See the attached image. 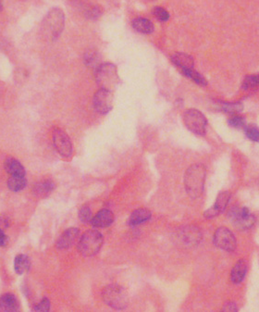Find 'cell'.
Segmentation results:
<instances>
[{
	"mask_svg": "<svg viewBox=\"0 0 259 312\" xmlns=\"http://www.w3.org/2000/svg\"><path fill=\"white\" fill-rule=\"evenodd\" d=\"M206 180V168L202 164H193L187 169L184 175V185L188 196L196 199L204 193Z\"/></svg>",
	"mask_w": 259,
	"mask_h": 312,
	"instance_id": "obj_1",
	"label": "cell"
},
{
	"mask_svg": "<svg viewBox=\"0 0 259 312\" xmlns=\"http://www.w3.org/2000/svg\"><path fill=\"white\" fill-rule=\"evenodd\" d=\"M65 24V15L60 9L55 8L47 13L42 22V30L47 39L56 40L61 35Z\"/></svg>",
	"mask_w": 259,
	"mask_h": 312,
	"instance_id": "obj_2",
	"label": "cell"
},
{
	"mask_svg": "<svg viewBox=\"0 0 259 312\" xmlns=\"http://www.w3.org/2000/svg\"><path fill=\"white\" fill-rule=\"evenodd\" d=\"M95 80L100 88L112 92L119 83L117 67L112 63L100 64L95 69Z\"/></svg>",
	"mask_w": 259,
	"mask_h": 312,
	"instance_id": "obj_3",
	"label": "cell"
},
{
	"mask_svg": "<svg viewBox=\"0 0 259 312\" xmlns=\"http://www.w3.org/2000/svg\"><path fill=\"white\" fill-rule=\"evenodd\" d=\"M103 244V235L96 230H89L82 235L78 249L83 257H93L99 253Z\"/></svg>",
	"mask_w": 259,
	"mask_h": 312,
	"instance_id": "obj_4",
	"label": "cell"
},
{
	"mask_svg": "<svg viewBox=\"0 0 259 312\" xmlns=\"http://www.w3.org/2000/svg\"><path fill=\"white\" fill-rule=\"evenodd\" d=\"M103 300L108 306L121 310L128 306V294L122 286L110 285L106 286L102 292Z\"/></svg>",
	"mask_w": 259,
	"mask_h": 312,
	"instance_id": "obj_5",
	"label": "cell"
},
{
	"mask_svg": "<svg viewBox=\"0 0 259 312\" xmlns=\"http://www.w3.org/2000/svg\"><path fill=\"white\" fill-rule=\"evenodd\" d=\"M184 124L197 136H204L207 130V120L201 111L197 109H188L183 115Z\"/></svg>",
	"mask_w": 259,
	"mask_h": 312,
	"instance_id": "obj_6",
	"label": "cell"
},
{
	"mask_svg": "<svg viewBox=\"0 0 259 312\" xmlns=\"http://www.w3.org/2000/svg\"><path fill=\"white\" fill-rule=\"evenodd\" d=\"M214 244L220 248L225 250L227 252H233L236 249V239L234 234L232 233L231 230L226 227L218 228L214 234Z\"/></svg>",
	"mask_w": 259,
	"mask_h": 312,
	"instance_id": "obj_7",
	"label": "cell"
},
{
	"mask_svg": "<svg viewBox=\"0 0 259 312\" xmlns=\"http://www.w3.org/2000/svg\"><path fill=\"white\" fill-rule=\"evenodd\" d=\"M93 107L100 114H108L113 108V95L111 91L99 89L93 99Z\"/></svg>",
	"mask_w": 259,
	"mask_h": 312,
	"instance_id": "obj_8",
	"label": "cell"
},
{
	"mask_svg": "<svg viewBox=\"0 0 259 312\" xmlns=\"http://www.w3.org/2000/svg\"><path fill=\"white\" fill-rule=\"evenodd\" d=\"M53 143L60 156L70 158L73 155V144L64 131L56 129L53 132Z\"/></svg>",
	"mask_w": 259,
	"mask_h": 312,
	"instance_id": "obj_9",
	"label": "cell"
},
{
	"mask_svg": "<svg viewBox=\"0 0 259 312\" xmlns=\"http://www.w3.org/2000/svg\"><path fill=\"white\" fill-rule=\"evenodd\" d=\"M229 218L231 219L233 225L238 230L250 229L255 222L253 214L244 216L242 213V209L238 207H234L229 211Z\"/></svg>",
	"mask_w": 259,
	"mask_h": 312,
	"instance_id": "obj_10",
	"label": "cell"
},
{
	"mask_svg": "<svg viewBox=\"0 0 259 312\" xmlns=\"http://www.w3.org/2000/svg\"><path fill=\"white\" fill-rule=\"evenodd\" d=\"M230 199H231V193L229 191H223V192L219 193L214 206L208 208L204 213V216L207 219H212L222 213L227 208Z\"/></svg>",
	"mask_w": 259,
	"mask_h": 312,
	"instance_id": "obj_11",
	"label": "cell"
},
{
	"mask_svg": "<svg viewBox=\"0 0 259 312\" xmlns=\"http://www.w3.org/2000/svg\"><path fill=\"white\" fill-rule=\"evenodd\" d=\"M114 222V215L109 209L104 208L99 211L91 220V224L95 228L109 227Z\"/></svg>",
	"mask_w": 259,
	"mask_h": 312,
	"instance_id": "obj_12",
	"label": "cell"
},
{
	"mask_svg": "<svg viewBox=\"0 0 259 312\" xmlns=\"http://www.w3.org/2000/svg\"><path fill=\"white\" fill-rule=\"evenodd\" d=\"M181 240L186 245H197L202 238L201 232L195 226H186L181 231Z\"/></svg>",
	"mask_w": 259,
	"mask_h": 312,
	"instance_id": "obj_13",
	"label": "cell"
},
{
	"mask_svg": "<svg viewBox=\"0 0 259 312\" xmlns=\"http://www.w3.org/2000/svg\"><path fill=\"white\" fill-rule=\"evenodd\" d=\"M79 229L77 228H70L63 233L57 242V247L58 249H68L71 247L79 236Z\"/></svg>",
	"mask_w": 259,
	"mask_h": 312,
	"instance_id": "obj_14",
	"label": "cell"
},
{
	"mask_svg": "<svg viewBox=\"0 0 259 312\" xmlns=\"http://www.w3.org/2000/svg\"><path fill=\"white\" fill-rule=\"evenodd\" d=\"M20 308V301L15 295L5 294L0 297V311L15 312Z\"/></svg>",
	"mask_w": 259,
	"mask_h": 312,
	"instance_id": "obj_15",
	"label": "cell"
},
{
	"mask_svg": "<svg viewBox=\"0 0 259 312\" xmlns=\"http://www.w3.org/2000/svg\"><path fill=\"white\" fill-rule=\"evenodd\" d=\"M151 216H152V214H151L150 211L145 209V208L136 209L130 215L128 224L130 226H136V225L144 224V223H146L147 221L150 220Z\"/></svg>",
	"mask_w": 259,
	"mask_h": 312,
	"instance_id": "obj_16",
	"label": "cell"
},
{
	"mask_svg": "<svg viewBox=\"0 0 259 312\" xmlns=\"http://www.w3.org/2000/svg\"><path fill=\"white\" fill-rule=\"evenodd\" d=\"M5 170L11 176H25V169L21 165L20 162H18L13 158H9L6 160Z\"/></svg>",
	"mask_w": 259,
	"mask_h": 312,
	"instance_id": "obj_17",
	"label": "cell"
},
{
	"mask_svg": "<svg viewBox=\"0 0 259 312\" xmlns=\"http://www.w3.org/2000/svg\"><path fill=\"white\" fill-rule=\"evenodd\" d=\"M171 61L181 70L193 68V58L186 53L173 54L171 57Z\"/></svg>",
	"mask_w": 259,
	"mask_h": 312,
	"instance_id": "obj_18",
	"label": "cell"
},
{
	"mask_svg": "<svg viewBox=\"0 0 259 312\" xmlns=\"http://www.w3.org/2000/svg\"><path fill=\"white\" fill-rule=\"evenodd\" d=\"M247 271V264L244 260H240L238 262L233 266L231 279L233 284H240L242 283L245 277Z\"/></svg>",
	"mask_w": 259,
	"mask_h": 312,
	"instance_id": "obj_19",
	"label": "cell"
},
{
	"mask_svg": "<svg viewBox=\"0 0 259 312\" xmlns=\"http://www.w3.org/2000/svg\"><path fill=\"white\" fill-rule=\"evenodd\" d=\"M54 189L55 183L51 180H45L36 184V186L33 188V193L38 198H46L54 191Z\"/></svg>",
	"mask_w": 259,
	"mask_h": 312,
	"instance_id": "obj_20",
	"label": "cell"
},
{
	"mask_svg": "<svg viewBox=\"0 0 259 312\" xmlns=\"http://www.w3.org/2000/svg\"><path fill=\"white\" fill-rule=\"evenodd\" d=\"M132 25L135 31L139 32L141 34H145V35L152 34L155 30V27L152 23V21L145 18H136L132 22Z\"/></svg>",
	"mask_w": 259,
	"mask_h": 312,
	"instance_id": "obj_21",
	"label": "cell"
},
{
	"mask_svg": "<svg viewBox=\"0 0 259 312\" xmlns=\"http://www.w3.org/2000/svg\"><path fill=\"white\" fill-rule=\"evenodd\" d=\"M31 268V260L28 256L24 254H20L17 256L14 260V269L16 273L19 275H22L30 270Z\"/></svg>",
	"mask_w": 259,
	"mask_h": 312,
	"instance_id": "obj_22",
	"label": "cell"
},
{
	"mask_svg": "<svg viewBox=\"0 0 259 312\" xmlns=\"http://www.w3.org/2000/svg\"><path fill=\"white\" fill-rule=\"evenodd\" d=\"M219 109L229 114H236L243 111L244 106L241 102H219Z\"/></svg>",
	"mask_w": 259,
	"mask_h": 312,
	"instance_id": "obj_23",
	"label": "cell"
},
{
	"mask_svg": "<svg viewBox=\"0 0 259 312\" xmlns=\"http://www.w3.org/2000/svg\"><path fill=\"white\" fill-rule=\"evenodd\" d=\"M27 185L25 176H11L8 181V188L12 192H19Z\"/></svg>",
	"mask_w": 259,
	"mask_h": 312,
	"instance_id": "obj_24",
	"label": "cell"
},
{
	"mask_svg": "<svg viewBox=\"0 0 259 312\" xmlns=\"http://www.w3.org/2000/svg\"><path fill=\"white\" fill-rule=\"evenodd\" d=\"M83 60H84V64L90 68L96 69L100 65V57H99V52H96L93 49H89L84 53Z\"/></svg>",
	"mask_w": 259,
	"mask_h": 312,
	"instance_id": "obj_25",
	"label": "cell"
},
{
	"mask_svg": "<svg viewBox=\"0 0 259 312\" xmlns=\"http://www.w3.org/2000/svg\"><path fill=\"white\" fill-rule=\"evenodd\" d=\"M83 15L90 20H96L102 14V9L98 5H83L81 6Z\"/></svg>",
	"mask_w": 259,
	"mask_h": 312,
	"instance_id": "obj_26",
	"label": "cell"
},
{
	"mask_svg": "<svg viewBox=\"0 0 259 312\" xmlns=\"http://www.w3.org/2000/svg\"><path fill=\"white\" fill-rule=\"evenodd\" d=\"M182 74H184L187 78H190L195 83L199 84V85H207V80L204 78L200 73H197L196 71H193L192 69H182L181 70Z\"/></svg>",
	"mask_w": 259,
	"mask_h": 312,
	"instance_id": "obj_27",
	"label": "cell"
},
{
	"mask_svg": "<svg viewBox=\"0 0 259 312\" xmlns=\"http://www.w3.org/2000/svg\"><path fill=\"white\" fill-rule=\"evenodd\" d=\"M245 136L253 142H259V129L255 125L249 124L244 126Z\"/></svg>",
	"mask_w": 259,
	"mask_h": 312,
	"instance_id": "obj_28",
	"label": "cell"
},
{
	"mask_svg": "<svg viewBox=\"0 0 259 312\" xmlns=\"http://www.w3.org/2000/svg\"><path fill=\"white\" fill-rule=\"evenodd\" d=\"M259 86V74L256 75H248L244 78L242 87L247 90V89L254 88Z\"/></svg>",
	"mask_w": 259,
	"mask_h": 312,
	"instance_id": "obj_29",
	"label": "cell"
},
{
	"mask_svg": "<svg viewBox=\"0 0 259 312\" xmlns=\"http://www.w3.org/2000/svg\"><path fill=\"white\" fill-rule=\"evenodd\" d=\"M79 218L83 222V224H86L91 222V220L93 218L92 216V211L87 206H83L80 208L79 210Z\"/></svg>",
	"mask_w": 259,
	"mask_h": 312,
	"instance_id": "obj_30",
	"label": "cell"
},
{
	"mask_svg": "<svg viewBox=\"0 0 259 312\" xmlns=\"http://www.w3.org/2000/svg\"><path fill=\"white\" fill-rule=\"evenodd\" d=\"M153 13L158 21H169V19H170V13L165 9H163L161 7H155L154 11H153Z\"/></svg>",
	"mask_w": 259,
	"mask_h": 312,
	"instance_id": "obj_31",
	"label": "cell"
},
{
	"mask_svg": "<svg viewBox=\"0 0 259 312\" xmlns=\"http://www.w3.org/2000/svg\"><path fill=\"white\" fill-rule=\"evenodd\" d=\"M229 124L235 129H241L245 126V120L242 116H233L229 120Z\"/></svg>",
	"mask_w": 259,
	"mask_h": 312,
	"instance_id": "obj_32",
	"label": "cell"
},
{
	"mask_svg": "<svg viewBox=\"0 0 259 312\" xmlns=\"http://www.w3.org/2000/svg\"><path fill=\"white\" fill-rule=\"evenodd\" d=\"M36 311L46 312L50 309V301L48 298H44L41 302H39L36 307H34Z\"/></svg>",
	"mask_w": 259,
	"mask_h": 312,
	"instance_id": "obj_33",
	"label": "cell"
},
{
	"mask_svg": "<svg viewBox=\"0 0 259 312\" xmlns=\"http://www.w3.org/2000/svg\"><path fill=\"white\" fill-rule=\"evenodd\" d=\"M10 227V220L7 216H1L0 217V229L5 231Z\"/></svg>",
	"mask_w": 259,
	"mask_h": 312,
	"instance_id": "obj_34",
	"label": "cell"
},
{
	"mask_svg": "<svg viewBox=\"0 0 259 312\" xmlns=\"http://www.w3.org/2000/svg\"><path fill=\"white\" fill-rule=\"evenodd\" d=\"M238 310V308L236 307V305H235V303H233V302H228V303H225V305H224V307L222 308V311H237Z\"/></svg>",
	"mask_w": 259,
	"mask_h": 312,
	"instance_id": "obj_35",
	"label": "cell"
},
{
	"mask_svg": "<svg viewBox=\"0 0 259 312\" xmlns=\"http://www.w3.org/2000/svg\"><path fill=\"white\" fill-rule=\"evenodd\" d=\"M9 242V237L4 233L3 230L0 229V246H5Z\"/></svg>",
	"mask_w": 259,
	"mask_h": 312,
	"instance_id": "obj_36",
	"label": "cell"
},
{
	"mask_svg": "<svg viewBox=\"0 0 259 312\" xmlns=\"http://www.w3.org/2000/svg\"><path fill=\"white\" fill-rule=\"evenodd\" d=\"M3 9V3H2V0H0V11H2Z\"/></svg>",
	"mask_w": 259,
	"mask_h": 312,
	"instance_id": "obj_37",
	"label": "cell"
},
{
	"mask_svg": "<svg viewBox=\"0 0 259 312\" xmlns=\"http://www.w3.org/2000/svg\"><path fill=\"white\" fill-rule=\"evenodd\" d=\"M1 92H2V88H1V86H0V95H1Z\"/></svg>",
	"mask_w": 259,
	"mask_h": 312,
	"instance_id": "obj_38",
	"label": "cell"
}]
</instances>
